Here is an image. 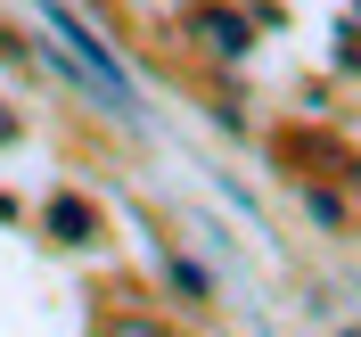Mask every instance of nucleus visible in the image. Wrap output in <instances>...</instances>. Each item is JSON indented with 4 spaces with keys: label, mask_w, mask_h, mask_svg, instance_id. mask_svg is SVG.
I'll return each instance as SVG.
<instances>
[{
    "label": "nucleus",
    "mask_w": 361,
    "mask_h": 337,
    "mask_svg": "<svg viewBox=\"0 0 361 337\" xmlns=\"http://www.w3.org/2000/svg\"><path fill=\"white\" fill-rule=\"evenodd\" d=\"M345 337H361V329H345Z\"/></svg>",
    "instance_id": "f257e3e1"
}]
</instances>
